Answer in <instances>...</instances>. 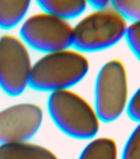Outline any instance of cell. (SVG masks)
Instances as JSON below:
<instances>
[{
  "mask_svg": "<svg viewBox=\"0 0 140 159\" xmlns=\"http://www.w3.org/2000/svg\"><path fill=\"white\" fill-rule=\"evenodd\" d=\"M0 159H59L54 152L28 141L0 145Z\"/></svg>",
  "mask_w": 140,
  "mask_h": 159,
  "instance_id": "cell-8",
  "label": "cell"
},
{
  "mask_svg": "<svg viewBox=\"0 0 140 159\" xmlns=\"http://www.w3.org/2000/svg\"><path fill=\"white\" fill-rule=\"evenodd\" d=\"M121 159H140V122L127 139Z\"/></svg>",
  "mask_w": 140,
  "mask_h": 159,
  "instance_id": "cell-13",
  "label": "cell"
},
{
  "mask_svg": "<svg viewBox=\"0 0 140 159\" xmlns=\"http://www.w3.org/2000/svg\"><path fill=\"white\" fill-rule=\"evenodd\" d=\"M48 109L57 127L72 138L93 139L100 129L101 119L95 107L70 89L52 92Z\"/></svg>",
  "mask_w": 140,
  "mask_h": 159,
  "instance_id": "cell-2",
  "label": "cell"
},
{
  "mask_svg": "<svg viewBox=\"0 0 140 159\" xmlns=\"http://www.w3.org/2000/svg\"><path fill=\"white\" fill-rule=\"evenodd\" d=\"M30 5L27 0H0V28L9 29L17 26L24 18Z\"/></svg>",
  "mask_w": 140,
  "mask_h": 159,
  "instance_id": "cell-11",
  "label": "cell"
},
{
  "mask_svg": "<svg viewBox=\"0 0 140 159\" xmlns=\"http://www.w3.org/2000/svg\"><path fill=\"white\" fill-rule=\"evenodd\" d=\"M125 39L131 51L140 61V23L129 25Z\"/></svg>",
  "mask_w": 140,
  "mask_h": 159,
  "instance_id": "cell-14",
  "label": "cell"
},
{
  "mask_svg": "<svg viewBox=\"0 0 140 159\" xmlns=\"http://www.w3.org/2000/svg\"><path fill=\"white\" fill-rule=\"evenodd\" d=\"M43 110L34 103H20L0 111V145L28 141L41 126Z\"/></svg>",
  "mask_w": 140,
  "mask_h": 159,
  "instance_id": "cell-7",
  "label": "cell"
},
{
  "mask_svg": "<svg viewBox=\"0 0 140 159\" xmlns=\"http://www.w3.org/2000/svg\"><path fill=\"white\" fill-rule=\"evenodd\" d=\"M88 58L70 48L49 52L32 65L30 86L41 91L69 89L88 73Z\"/></svg>",
  "mask_w": 140,
  "mask_h": 159,
  "instance_id": "cell-1",
  "label": "cell"
},
{
  "mask_svg": "<svg viewBox=\"0 0 140 159\" xmlns=\"http://www.w3.org/2000/svg\"><path fill=\"white\" fill-rule=\"evenodd\" d=\"M128 22L111 5L94 10L74 27L73 46L81 52L108 49L125 38Z\"/></svg>",
  "mask_w": 140,
  "mask_h": 159,
  "instance_id": "cell-3",
  "label": "cell"
},
{
  "mask_svg": "<svg viewBox=\"0 0 140 159\" xmlns=\"http://www.w3.org/2000/svg\"><path fill=\"white\" fill-rule=\"evenodd\" d=\"M128 70L123 60L114 58L101 66L95 84V109L101 121H116L127 110Z\"/></svg>",
  "mask_w": 140,
  "mask_h": 159,
  "instance_id": "cell-4",
  "label": "cell"
},
{
  "mask_svg": "<svg viewBox=\"0 0 140 159\" xmlns=\"http://www.w3.org/2000/svg\"><path fill=\"white\" fill-rule=\"evenodd\" d=\"M126 112L132 120L140 122V87L129 99Z\"/></svg>",
  "mask_w": 140,
  "mask_h": 159,
  "instance_id": "cell-15",
  "label": "cell"
},
{
  "mask_svg": "<svg viewBox=\"0 0 140 159\" xmlns=\"http://www.w3.org/2000/svg\"><path fill=\"white\" fill-rule=\"evenodd\" d=\"M32 64L27 44L13 35L0 37V87L17 96L30 84Z\"/></svg>",
  "mask_w": 140,
  "mask_h": 159,
  "instance_id": "cell-6",
  "label": "cell"
},
{
  "mask_svg": "<svg viewBox=\"0 0 140 159\" xmlns=\"http://www.w3.org/2000/svg\"><path fill=\"white\" fill-rule=\"evenodd\" d=\"M118 144L112 138L93 139L80 154L78 159H118Z\"/></svg>",
  "mask_w": 140,
  "mask_h": 159,
  "instance_id": "cell-10",
  "label": "cell"
},
{
  "mask_svg": "<svg viewBox=\"0 0 140 159\" xmlns=\"http://www.w3.org/2000/svg\"><path fill=\"white\" fill-rule=\"evenodd\" d=\"M111 5L130 24L140 23V0H115Z\"/></svg>",
  "mask_w": 140,
  "mask_h": 159,
  "instance_id": "cell-12",
  "label": "cell"
},
{
  "mask_svg": "<svg viewBox=\"0 0 140 159\" xmlns=\"http://www.w3.org/2000/svg\"><path fill=\"white\" fill-rule=\"evenodd\" d=\"M87 4L91 5L95 10H100L110 7L111 5V1H108V0H91V1L87 2Z\"/></svg>",
  "mask_w": 140,
  "mask_h": 159,
  "instance_id": "cell-16",
  "label": "cell"
},
{
  "mask_svg": "<svg viewBox=\"0 0 140 159\" xmlns=\"http://www.w3.org/2000/svg\"><path fill=\"white\" fill-rule=\"evenodd\" d=\"M37 3L44 12L68 21L80 16L88 5L84 0H40Z\"/></svg>",
  "mask_w": 140,
  "mask_h": 159,
  "instance_id": "cell-9",
  "label": "cell"
},
{
  "mask_svg": "<svg viewBox=\"0 0 140 159\" xmlns=\"http://www.w3.org/2000/svg\"><path fill=\"white\" fill-rule=\"evenodd\" d=\"M20 33L26 44L45 53L73 46L74 27L71 23L46 12L30 16L22 23Z\"/></svg>",
  "mask_w": 140,
  "mask_h": 159,
  "instance_id": "cell-5",
  "label": "cell"
}]
</instances>
